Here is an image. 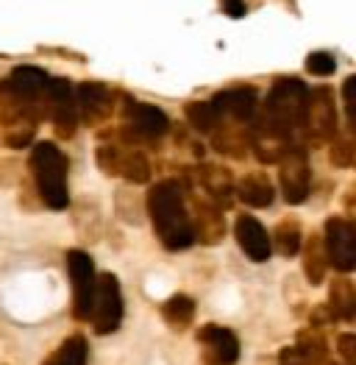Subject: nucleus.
<instances>
[{"mask_svg":"<svg viewBox=\"0 0 356 365\" xmlns=\"http://www.w3.org/2000/svg\"><path fill=\"white\" fill-rule=\"evenodd\" d=\"M300 243H303V235L298 220H281L270 235V245H276L281 257H295L300 251Z\"/></svg>","mask_w":356,"mask_h":365,"instance_id":"23","label":"nucleus"},{"mask_svg":"<svg viewBox=\"0 0 356 365\" xmlns=\"http://www.w3.org/2000/svg\"><path fill=\"white\" fill-rule=\"evenodd\" d=\"M98 168L106 176H122L131 184H148L150 182V162L142 151L134 148H120V145H100L98 148Z\"/></svg>","mask_w":356,"mask_h":365,"instance_id":"10","label":"nucleus"},{"mask_svg":"<svg viewBox=\"0 0 356 365\" xmlns=\"http://www.w3.org/2000/svg\"><path fill=\"white\" fill-rule=\"evenodd\" d=\"M220 6H223V11H226L229 17H234V20H239V17H245V14H248L245 0H220Z\"/></svg>","mask_w":356,"mask_h":365,"instance_id":"30","label":"nucleus"},{"mask_svg":"<svg viewBox=\"0 0 356 365\" xmlns=\"http://www.w3.org/2000/svg\"><path fill=\"white\" fill-rule=\"evenodd\" d=\"M122 118H125V137H134V140H159L170 131V118L153 103L128 98Z\"/></svg>","mask_w":356,"mask_h":365,"instance_id":"11","label":"nucleus"},{"mask_svg":"<svg viewBox=\"0 0 356 365\" xmlns=\"http://www.w3.org/2000/svg\"><path fill=\"white\" fill-rule=\"evenodd\" d=\"M278 165V184H281V195L290 207H298L309 198L312 190V168H309V151L303 145H290L281 153Z\"/></svg>","mask_w":356,"mask_h":365,"instance_id":"5","label":"nucleus"},{"mask_svg":"<svg viewBox=\"0 0 356 365\" xmlns=\"http://www.w3.org/2000/svg\"><path fill=\"white\" fill-rule=\"evenodd\" d=\"M64 259H67V271L73 279V318L75 321H89L92 302H95V284H98L95 262L81 248H70Z\"/></svg>","mask_w":356,"mask_h":365,"instance_id":"7","label":"nucleus"},{"mask_svg":"<svg viewBox=\"0 0 356 365\" xmlns=\"http://www.w3.org/2000/svg\"><path fill=\"white\" fill-rule=\"evenodd\" d=\"M195 217L189 215V223H192V232H195V240L206 245H214L223 235H226V217L223 210L209 201V198H195Z\"/></svg>","mask_w":356,"mask_h":365,"instance_id":"16","label":"nucleus"},{"mask_svg":"<svg viewBox=\"0 0 356 365\" xmlns=\"http://www.w3.org/2000/svg\"><path fill=\"white\" fill-rule=\"evenodd\" d=\"M303 274L309 279V284H323L328 274V257L326 245H323V235H312L303 248Z\"/></svg>","mask_w":356,"mask_h":365,"instance_id":"20","label":"nucleus"},{"mask_svg":"<svg viewBox=\"0 0 356 365\" xmlns=\"http://www.w3.org/2000/svg\"><path fill=\"white\" fill-rule=\"evenodd\" d=\"M184 115H187L189 125H192L195 131H201V134H211V131L223 123L220 112L211 106V101H192V103H187Z\"/></svg>","mask_w":356,"mask_h":365,"instance_id":"24","label":"nucleus"},{"mask_svg":"<svg viewBox=\"0 0 356 365\" xmlns=\"http://www.w3.org/2000/svg\"><path fill=\"white\" fill-rule=\"evenodd\" d=\"M162 318H164V324H167L170 329L184 332V329H189L192 321H195V302H192L189 296H184V293H176V296H170V299L162 304Z\"/></svg>","mask_w":356,"mask_h":365,"instance_id":"21","label":"nucleus"},{"mask_svg":"<svg viewBox=\"0 0 356 365\" xmlns=\"http://www.w3.org/2000/svg\"><path fill=\"white\" fill-rule=\"evenodd\" d=\"M331 162L340 165V168H351L354 165V140L351 134L348 137H334L331 140Z\"/></svg>","mask_w":356,"mask_h":365,"instance_id":"27","label":"nucleus"},{"mask_svg":"<svg viewBox=\"0 0 356 365\" xmlns=\"http://www.w3.org/2000/svg\"><path fill=\"white\" fill-rule=\"evenodd\" d=\"M354 87L356 78L348 76L345 84H342V101H345V115H348V125H354Z\"/></svg>","mask_w":356,"mask_h":365,"instance_id":"28","label":"nucleus"},{"mask_svg":"<svg viewBox=\"0 0 356 365\" xmlns=\"http://www.w3.org/2000/svg\"><path fill=\"white\" fill-rule=\"evenodd\" d=\"M211 106L220 112L223 120L239 123V125H248L256 118V109H259V98L253 87H231V90L217 92L211 98Z\"/></svg>","mask_w":356,"mask_h":365,"instance_id":"14","label":"nucleus"},{"mask_svg":"<svg viewBox=\"0 0 356 365\" xmlns=\"http://www.w3.org/2000/svg\"><path fill=\"white\" fill-rule=\"evenodd\" d=\"M122 290H120V279L115 274H98L95 284V302L89 321L95 327L98 335H112L117 332L122 324Z\"/></svg>","mask_w":356,"mask_h":365,"instance_id":"6","label":"nucleus"},{"mask_svg":"<svg viewBox=\"0 0 356 365\" xmlns=\"http://www.w3.org/2000/svg\"><path fill=\"white\" fill-rule=\"evenodd\" d=\"M148 215L156 237L162 240L167 251H184L195 243L189 210L184 201V184L178 179H164V182L150 187Z\"/></svg>","mask_w":356,"mask_h":365,"instance_id":"2","label":"nucleus"},{"mask_svg":"<svg viewBox=\"0 0 356 365\" xmlns=\"http://www.w3.org/2000/svg\"><path fill=\"white\" fill-rule=\"evenodd\" d=\"M198 182L204 187L209 201H214L220 210H226L231 204V198H234V179H231V173L226 168H220V165L198 168Z\"/></svg>","mask_w":356,"mask_h":365,"instance_id":"17","label":"nucleus"},{"mask_svg":"<svg viewBox=\"0 0 356 365\" xmlns=\"http://www.w3.org/2000/svg\"><path fill=\"white\" fill-rule=\"evenodd\" d=\"M328 312H331V318H340L345 324H351L356 318V290L348 276L334 279L331 293H328Z\"/></svg>","mask_w":356,"mask_h":365,"instance_id":"19","label":"nucleus"},{"mask_svg":"<svg viewBox=\"0 0 356 365\" xmlns=\"http://www.w3.org/2000/svg\"><path fill=\"white\" fill-rule=\"evenodd\" d=\"M306 70L312 76H318V78H326V76H331L337 70V59L328 51H315V53L306 56Z\"/></svg>","mask_w":356,"mask_h":365,"instance_id":"26","label":"nucleus"},{"mask_svg":"<svg viewBox=\"0 0 356 365\" xmlns=\"http://www.w3.org/2000/svg\"><path fill=\"white\" fill-rule=\"evenodd\" d=\"M309 87L300 78H276L265 103L256 109L251 131H259L278 143L293 145V137L303 128Z\"/></svg>","mask_w":356,"mask_h":365,"instance_id":"1","label":"nucleus"},{"mask_svg":"<svg viewBox=\"0 0 356 365\" xmlns=\"http://www.w3.org/2000/svg\"><path fill=\"white\" fill-rule=\"evenodd\" d=\"M328 265H334L340 274H351L356 268V226L354 220L342 215H331L323 229Z\"/></svg>","mask_w":356,"mask_h":365,"instance_id":"8","label":"nucleus"},{"mask_svg":"<svg viewBox=\"0 0 356 365\" xmlns=\"http://www.w3.org/2000/svg\"><path fill=\"white\" fill-rule=\"evenodd\" d=\"M87 363H89L87 340L81 335H73V337H67L42 365H87Z\"/></svg>","mask_w":356,"mask_h":365,"instance_id":"22","label":"nucleus"},{"mask_svg":"<svg viewBox=\"0 0 356 365\" xmlns=\"http://www.w3.org/2000/svg\"><path fill=\"white\" fill-rule=\"evenodd\" d=\"M356 337L354 335H340V357L345 360V365H354L356 363Z\"/></svg>","mask_w":356,"mask_h":365,"instance_id":"29","label":"nucleus"},{"mask_svg":"<svg viewBox=\"0 0 356 365\" xmlns=\"http://www.w3.org/2000/svg\"><path fill=\"white\" fill-rule=\"evenodd\" d=\"M31 173L39 190V198L51 210H67L70 204V190H67V156L61 153L56 143H33L31 148Z\"/></svg>","mask_w":356,"mask_h":365,"instance_id":"3","label":"nucleus"},{"mask_svg":"<svg viewBox=\"0 0 356 365\" xmlns=\"http://www.w3.org/2000/svg\"><path fill=\"white\" fill-rule=\"evenodd\" d=\"M45 106H48V120L53 123L56 134L61 140H70L78 128V109H75V90L67 78H48L45 87Z\"/></svg>","mask_w":356,"mask_h":365,"instance_id":"9","label":"nucleus"},{"mask_svg":"<svg viewBox=\"0 0 356 365\" xmlns=\"http://www.w3.org/2000/svg\"><path fill=\"white\" fill-rule=\"evenodd\" d=\"M234 237H237L239 248L245 251V257L251 262H267L270 259V254H273L270 235L253 215H239L237 223H234Z\"/></svg>","mask_w":356,"mask_h":365,"instance_id":"15","label":"nucleus"},{"mask_svg":"<svg viewBox=\"0 0 356 365\" xmlns=\"http://www.w3.org/2000/svg\"><path fill=\"white\" fill-rule=\"evenodd\" d=\"M198 343L204 346L206 365H234L239 360V337L220 324H206L198 329Z\"/></svg>","mask_w":356,"mask_h":365,"instance_id":"13","label":"nucleus"},{"mask_svg":"<svg viewBox=\"0 0 356 365\" xmlns=\"http://www.w3.org/2000/svg\"><path fill=\"white\" fill-rule=\"evenodd\" d=\"M298 351H300V357L306 360L309 365H320L326 360L328 349H326V340L318 335L315 329H309V332H300L298 340L293 343Z\"/></svg>","mask_w":356,"mask_h":365,"instance_id":"25","label":"nucleus"},{"mask_svg":"<svg viewBox=\"0 0 356 365\" xmlns=\"http://www.w3.org/2000/svg\"><path fill=\"white\" fill-rule=\"evenodd\" d=\"M75 109H78V120L87 125H100L112 118L115 112V95L106 84L100 81H84L75 90Z\"/></svg>","mask_w":356,"mask_h":365,"instance_id":"12","label":"nucleus"},{"mask_svg":"<svg viewBox=\"0 0 356 365\" xmlns=\"http://www.w3.org/2000/svg\"><path fill=\"white\" fill-rule=\"evenodd\" d=\"M303 131L312 145H328L337 137V98L331 87H315L306 98Z\"/></svg>","mask_w":356,"mask_h":365,"instance_id":"4","label":"nucleus"},{"mask_svg":"<svg viewBox=\"0 0 356 365\" xmlns=\"http://www.w3.org/2000/svg\"><path fill=\"white\" fill-rule=\"evenodd\" d=\"M237 195L245 207H253V210H265L273 204L276 198V190H273V182L265 170H253L248 176H242L237 184Z\"/></svg>","mask_w":356,"mask_h":365,"instance_id":"18","label":"nucleus"}]
</instances>
